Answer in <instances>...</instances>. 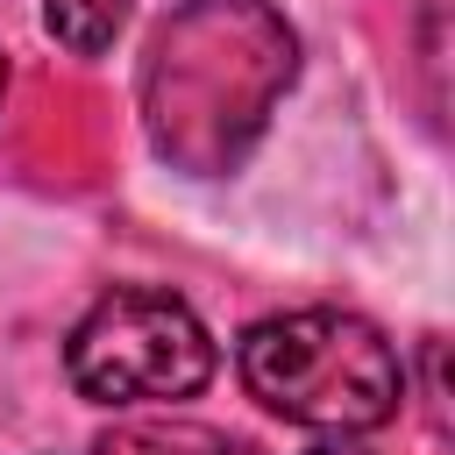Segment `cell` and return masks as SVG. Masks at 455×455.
<instances>
[{
	"mask_svg": "<svg viewBox=\"0 0 455 455\" xmlns=\"http://www.w3.org/2000/svg\"><path fill=\"white\" fill-rule=\"evenodd\" d=\"M291 85V28L256 0H192L142 64L149 142L185 171H228Z\"/></svg>",
	"mask_w": 455,
	"mask_h": 455,
	"instance_id": "6da1fadb",
	"label": "cell"
},
{
	"mask_svg": "<svg viewBox=\"0 0 455 455\" xmlns=\"http://www.w3.org/2000/svg\"><path fill=\"white\" fill-rule=\"evenodd\" d=\"M242 384L291 427H320V434H370L398 412L405 370L391 355V341L334 306L313 313H277L263 327H249L242 341Z\"/></svg>",
	"mask_w": 455,
	"mask_h": 455,
	"instance_id": "7a4b0ae2",
	"label": "cell"
},
{
	"mask_svg": "<svg viewBox=\"0 0 455 455\" xmlns=\"http://www.w3.org/2000/svg\"><path fill=\"white\" fill-rule=\"evenodd\" d=\"M71 384L92 405H149V398H192L213 377V341L171 291H107L64 348Z\"/></svg>",
	"mask_w": 455,
	"mask_h": 455,
	"instance_id": "3957f363",
	"label": "cell"
},
{
	"mask_svg": "<svg viewBox=\"0 0 455 455\" xmlns=\"http://www.w3.org/2000/svg\"><path fill=\"white\" fill-rule=\"evenodd\" d=\"M92 455H263V448L220 427H192V419H128V427H107Z\"/></svg>",
	"mask_w": 455,
	"mask_h": 455,
	"instance_id": "277c9868",
	"label": "cell"
},
{
	"mask_svg": "<svg viewBox=\"0 0 455 455\" xmlns=\"http://www.w3.org/2000/svg\"><path fill=\"white\" fill-rule=\"evenodd\" d=\"M128 7H135V0H43V21H50V36H57L64 50L100 57V50L121 36Z\"/></svg>",
	"mask_w": 455,
	"mask_h": 455,
	"instance_id": "5b68a950",
	"label": "cell"
},
{
	"mask_svg": "<svg viewBox=\"0 0 455 455\" xmlns=\"http://www.w3.org/2000/svg\"><path fill=\"white\" fill-rule=\"evenodd\" d=\"M313 455H355V448H313Z\"/></svg>",
	"mask_w": 455,
	"mask_h": 455,
	"instance_id": "8992f818",
	"label": "cell"
},
{
	"mask_svg": "<svg viewBox=\"0 0 455 455\" xmlns=\"http://www.w3.org/2000/svg\"><path fill=\"white\" fill-rule=\"evenodd\" d=\"M0 85H7V64H0Z\"/></svg>",
	"mask_w": 455,
	"mask_h": 455,
	"instance_id": "52a82bcc",
	"label": "cell"
}]
</instances>
